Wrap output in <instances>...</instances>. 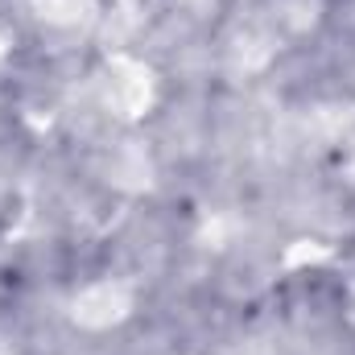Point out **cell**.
Wrapping results in <instances>:
<instances>
[{
	"mask_svg": "<svg viewBox=\"0 0 355 355\" xmlns=\"http://www.w3.org/2000/svg\"><path fill=\"white\" fill-rule=\"evenodd\" d=\"M37 8H42V17L54 21V25H71V21L83 17V0H37Z\"/></svg>",
	"mask_w": 355,
	"mask_h": 355,
	"instance_id": "3",
	"label": "cell"
},
{
	"mask_svg": "<svg viewBox=\"0 0 355 355\" xmlns=\"http://www.w3.org/2000/svg\"><path fill=\"white\" fill-rule=\"evenodd\" d=\"M128 289L120 285V281H99V285H91L79 293V302H75V318L83 322V327H112V322H120L124 314H128Z\"/></svg>",
	"mask_w": 355,
	"mask_h": 355,
	"instance_id": "1",
	"label": "cell"
},
{
	"mask_svg": "<svg viewBox=\"0 0 355 355\" xmlns=\"http://www.w3.org/2000/svg\"><path fill=\"white\" fill-rule=\"evenodd\" d=\"M0 50H4V42H0Z\"/></svg>",
	"mask_w": 355,
	"mask_h": 355,
	"instance_id": "4",
	"label": "cell"
},
{
	"mask_svg": "<svg viewBox=\"0 0 355 355\" xmlns=\"http://www.w3.org/2000/svg\"><path fill=\"white\" fill-rule=\"evenodd\" d=\"M107 103L124 116H137L145 103H149V75L132 62H120L116 67V79L107 83Z\"/></svg>",
	"mask_w": 355,
	"mask_h": 355,
	"instance_id": "2",
	"label": "cell"
}]
</instances>
